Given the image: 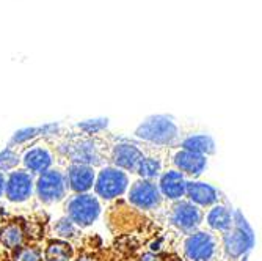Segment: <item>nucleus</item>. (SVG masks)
Masks as SVG:
<instances>
[{
	"label": "nucleus",
	"instance_id": "obj_1",
	"mask_svg": "<svg viewBox=\"0 0 262 261\" xmlns=\"http://www.w3.org/2000/svg\"><path fill=\"white\" fill-rule=\"evenodd\" d=\"M137 134L143 138H148L152 142H160V144H168L170 140L176 137L174 125L163 116H154L151 120L145 122L137 131Z\"/></svg>",
	"mask_w": 262,
	"mask_h": 261
},
{
	"label": "nucleus",
	"instance_id": "obj_2",
	"mask_svg": "<svg viewBox=\"0 0 262 261\" xmlns=\"http://www.w3.org/2000/svg\"><path fill=\"white\" fill-rule=\"evenodd\" d=\"M69 214L76 224L90 225L99 214V203L91 195H80L71 202Z\"/></svg>",
	"mask_w": 262,
	"mask_h": 261
},
{
	"label": "nucleus",
	"instance_id": "obj_3",
	"mask_svg": "<svg viewBox=\"0 0 262 261\" xmlns=\"http://www.w3.org/2000/svg\"><path fill=\"white\" fill-rule=\"evenodd\" d=\"M127 186V178L123 172L115 169H105L101 172L96 184V191L104 198H113L120 195Z\"/></svg>",
	"mask_w": 262,
	"mask_h": 261
},
{
	"label": "nucleus",
	"instance_id": "obj_4",
	"mask_svg": "<svg viewBox=\"0 0 262 261\" xmlns=\"http://www.w3.org/2000/svg\"><path fill=\"white\" fill-rule=\"evenodd\" d=\"M64 192V179L63 176L55 172H46L38 183V194L44 202H55L63 197Z\"/></svg>",
	"mask_w": 262,
	"mask_h": 261
},
{
	"label": "nucleus",
	"instance_id": "obj_5",
	"mask_svg": "<svg viewBox=\"0 0 262 261\" xmlns=\"http://www.w3.org/2000/svg\"><path fill=\"white\" fill-rule=\"evenodd\" d=\"M213 239L206 233H196L190 236L185 244V253L192 261H207L213 253Z\"/></svg>",
	"mask_w": 262,
	"mask_h": 261
},
{
	"label": "nucleus",
	"instance_id": "obj_6",
	"mask_svg": "<svg viewBox=\"0 0 262 261\" xmlns=\"http://www.w3.org/2000/svg\"><path fill=\"white\" fill-rule=\"evenodd\" d=\"M130 202L140 208H152L159 200V191L152 183L140 181L130 189Z\"/></svg>",
	"mask_w": 262,
	"mask_h": 261
},
{
	"label": "nucleus",
	"instance_id": "obj_7",
	"mask_svg": "<svg viewBox=\"0 0 262 261\" xmlns=\"http://www.w3.org/2000/svg\"><path fill=\"white\" fill-rule=\"evenodd\" d=\"M32 194V179L27 173L16 172L7 183V195L13 202H22Z\"/></svg>",
	"mask_w": 262,
	"mask_h": 261
},
{
	"label": "nucleus",
	"instance_id": "obj_8",
	"mask_svg": "<svg viewBox=\"0 0 262 261\" xmlns=\"http://www.w3.org/2000/svg\"><path fill=\"white\" fill-rule=\"evenodd\" d=\"M174 162L182 172L190 173V175H200L206 165V159L201 154L187 151V150L178 153L174 157Z\"/></svg>",
	"mask_w": 262,
	"mask_h": 261
},
{
	"label": "nucleus",
	"instance_id": "obj_9",
	"mask_svg": "<svg viewBox=\"0 0 262 261\" xmlns=\"http://www.w3.org/2000/svg\"><path fill=\"white\" fill-rule=\"evenodd\" d=\"M201 214L198 208H195L193 205L190 203H181L174 208L173 212V220L182 227V228H193L200 224Z\"/></svg>",
	"mask_w": 262,
	"mask_h": 261
},
{
	"label": "nucleus",
	"instance_id": "obj_10",
	"mask_svg": "<svg viewBox=\"0 0 262 261\" xmlns=\"http://www.w3.org/2000/svg\"><path fill=\"white\" fill-rule=\"evenodd\" d=\"M93 179H94V173L86 165L77 164L69 169V183L74 191H79V192L86 191V189L91 187Z\"/></svg>",
	"mask_w": 262,
	"mask_h": 261
},
{
	"label": "nucleus",
	"instance_id": "obj_11",
	"mask_svg": "<svg viewBox=\"0 0 262 261\" xmlns=\"http://www.w3.org/2000/svg\"><path fill=\"white\" fill-rule=\"evenodd\" d=\"M160 189H162V192L170 198L182 197L185 191V183H184L182 175L174 170L165 173L160 179Z\"/></svg>",
	"mask_w": 262,
	"mask_h": 261
},
{
	"label": "nucleus",
	"instance_id": "obj_12",
	"mask_svg": "<svg viewBox=\"0 0 262 261\" xmlns=\"http://www.w3.org/2000/svg\"><path fill=\"white\" fill-rule=\"evenodd\" d=\"M141 154L135 147L130 145H118L115 148V162L120 165L121 169H135L141 160Z\"/></svg>",
	"mask_w": 262,
	"mask_h": 261
},
{
	"label": "nucleus",
	"instance_id": "obj_13",
	"mask_svg": "<svg viewBox=\"0 0 262 261\" xmlns=\"http://www.w3.org/2000/svg\"><path fill=\"white\" fill-rule=\"evenodd\" d=\"M187 194L193 202H196L200 205H210L217 198L215 191L204 183H188L187 184Z\"/></svg>",
	"mask_w": 262,
	"mask_h": 261
},
{
	"label": "nucleus",
	"instance_id": "obj_14",
	"mask_svg": "<svg viewBox=\"0 0 262 261\" xmlns=\"http://www.w3.org/2000/svg\"><path fill=\"white\" fill-rule=\"evenodd\" d=\"M51 164V156L46 150L36 148L32 150L27 156H26V165L27 169H30L32 172H42L49 167Z\"/></svg>",
	"mask_w": 262,
	"mask_h": 261
},
{
	"label": "nucleus",
	"instance_id": "obj_15",
	"mask_svg": "<svg viewBox=\"0 0 262 261\" xmlns=\"http://www.w3.org/2000/svg\"><path fill=\"white\" fill-rule=\"evenodd\" d=\"M184 148L187 151L192 153H212L213 151V142L206 137V135H196V137H190L184 142Z\"/></svg>",
	"mask_w": 262,
	"mask_h": 261
},
{
	"label": "nucleus",
	"instance_id": "obj_16",
	"mask_svg": "<svg viewBox=\"0 0 262 261\" xmlns=\"http://www.w3.org/2000/svg\"><path fill=\"white\" fill-rule=\"evenodd\" d=\"M207 222L210 227L217 228V230H225L231 225V214L229 211L223 206H217L213 208L209 216H207Z\"/></svg>",
	"mask_w": 262,
	"mask_h": 261
},
{
	"label": "nucleus",
	"instance_id": "obj_17",
	"mask_svg": "<svg viewBox=\"0 0 262 261\" xmlns=\"http://www.w3.org/2000/svg\"><path fill=\"white\" fill-rule=\"evenodd\" d=\"M250 234L244 233L242 230H237L234 231L229 239H228V250L232 253V255H239L242 253L248 246H250Z\"/></svg>",
	"mask_w": 262,
	"mask_h": 261
},
{
	"label": "nucleus",
	"instance_id": "obj_18",
	"mask_svg": "<svg viewBox=\"0 0 262 261\" xmlns=\"http://www.w3.org/2000/svg\"><path fill=\"white\" fill-rule=\"evenodd\" d=\"M22 241V230L16 224L7 225L2 231H0V243L5 244L7 247L13 249L17 247Z\"/></svg>",
	"mask_w": 262,
	"mask_h": 261
},
{
	"label": "nucleus",
	"instance_id": "obj_19",
	"mask_svg": "<svg viewBox=\"0 0 262 261\" xmlns=\"http://www.w3.org/2000/svg\"><path fill=\"white\" fill-rule=\"evenodd\" d=\"M69 256H71V249L64 243H52L46 252V258L49 261H68Z\"/></svg>",
	"mask_w": 262,
	"mask_h": 261
},
{
	"label": "nucleus",
	"instance_id": "obj_20",
	"mask_svg": "<svg viewBox=\"0 0 262 261\" xmlns=\"http://www.w3.org/2000/svg\"><path fill=\"white\" fill-rule=\"evenodd\" d=\"M137 167L140 175L145 178H156L160 173V165L152 159H141Z\"/></svg>",
	"mask_w": 262,
	"mask_h": 261
},
{
	"label": "nucleus",
	"instance_id": "obj_21",
	"mask_svg": "<svg viewBox=\"0 0 262 261\" xmlns=\"http://www.w3.org/2000/svg\"><path fill=\"white\" fill-rule=\"evenodd\" d=\"M17 164V156L11 151H5L0 154V170H8Z\"/></svg>",
	"mask_w": 262,
	"mask_h": 261
},
{
	"label": "nucleus",
	"instance_id": "obj_22",
	"mask_svg": "<svg viewBox=\"0 0 262 261\" xmlns=\"http://www.w3.org/2000/svg\"><path fill=\"white\" fill-rule=\"evenodd\" d=\"M39 252L36 249H32V247H27V249H22L17 256H16V261H39Z\"/></svg>",
	"mask_w": 262,
	"mask_h": 261
},
{
	"label": "nucleus",
	"instance_id": "obj_23",
	"mask_svg": "<svg viewBox=\"0 0 262 261\" xmlns=\"http://www.w3.org/2000/svg\"><path fill=\"white\" fill-rule=\"evenodd\" d=\"M105 125H107L105 120H96V122H93V123H83V125H80V128L85 129V131H88V132H93V131L102 129Z\"/></svg>",
	"mask_w": 262,
	"mask_h": 261
},
{
	"label": "nucleus",
	"instance_id": "obj_24",
	"mask_svg": "<svg viewBox=\"0 0 262 261\" xmlns=\"http://www.w3.org/2000/svg\"><path fill=\"white\" fill-rule=\"evenodd\" d=\"M44 129H26V131H20V132H17L16 135H14V142H22V140H26V138H29V137H32V135H35L36 132H42Z\"/></svg>",
	"mask_w": 262,
	"mask_h": 261
},
{
	"label": "nucleus",
	"instance_id": "obj_25",
	"mask_svg": "<svg viewBox=\"0 0 262 261\" xmlns=\"http://www.w3.org/2000/svg\"><path fill=\"white\" fill-rule=\"evenodd\" d=\"M58 231L61 233V236H68V233H74V227L71 225L68 220H61L58 225Z\"/></svg>",
	"mask_w": 262,
	"mask_h": 261
},
{
	"label": "nucleus",
	"instance_id": "obj_26",
	"mask_svg": "<svg viewBox=\"0 0 262 261\" xmlns=\"http://www.w3.org/2000/svg\"><path fill=\"white\" fill-rule=\"evenodd\" d=\"M140 261H162L157 255H152V253H146V255H143Z\"/></svg>",
	"mask_w": 262,
	"mask_h": 261
},
{
	"label": "nucleus",
	"instance_id": "obj_27",
	"mask_svg": "<svg viewBox=\"0 0 262 261\" xmlns=\"http://www.w3.org/2000/svg\"><path fill=\"white\" fill-rule=\"evenodd\" d=\"M4 189H5V179H4L2 175H0V195L4 194Z\"/></svg>",
	"mask_w": 262,
	"mask_h": 261
},
{
	"label": "nucleus",
	"instance_id": "obj_28",
	"mask_svg": "<svg viewBox=\"0 0 262 261\" xmlns=\"http://www.w3.org/2000/svg\"><path fill=\"white\" fill-rule=\"evenodd\" d=\"M79 261H91L90 258H82V259H79Z\"/></svg>",
	"mask_w": 262,
	"mask_h": 261
}]
</instances>
